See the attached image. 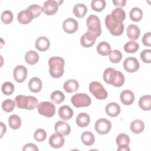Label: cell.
I'll use <instances>...</instances> for the list:
<instances>
[{
    "label": "cell",
    "instance_id": "e575fe53",
    "mask_svg": "<svg viewBox=\"0 0 151 151\" xmlns=\"http://www.w3.org/2000/svg\"><path fill=\"white\" fill-rule=\"evenodd\" d=\"M50 99L52 102L58 104L64 100L65 96L62 91L60 90H55L51 93Z\"/></svg>",
    "mask_w": 151,
    "mask_h": 151
},
{
    "label": "cell",
    "instance_id": "7c38bea8",
    "mask_svg": "<svg viewBox=\"0 0 151 151\" xmlns=\"http://www.w3.org/2000/svg\"><path fill=\"white\" fill-rule=\"evenodd\" d=\"M63 28L66 33L73 34L78 29V24L73 18H68L64 21Z\"/></svg>",
    "mask_w": 151,
    "mask_h": 151
},
{
    "label": "cell",
    "instance_id": "bcb514c9",
    "mask_svg": "<svg viewBox=\"0 0 151 151\" xmlns=\"http://www.w3.org/2000/svg\"><path fill=\"white\" fill-rule=\"evenodd\" d=\"M142 42L145 46L151 45V34L150 32L145 33L142 38Z\"/></svg>",
    "mask_w": 151,
    "mask_h": 151
},
{
    "label": "cell",
    "instance_id": "60d3db41",
    "mask_svg": "<svg viewBox=\"0 0 151 151\" xmlns=\"http://www.w3.org/2000/svg\"><path fill=\"white\" fill-rule=\"evenodd\" d=\"M122 58V52L117 50H114L111 51L109 54V60L113 63H118Z\"/></svg>",
    "mask_w": 151,
    "mask_h": 151
},
{
    "label": "cell",
    "instance_id": "e0dca14e",
    "mask_svg": "<svg viewBox=\"0 0 151 151\" xmlns=\"http://www.w3.org/2000/svg\"><path fill=\"white\" fill-rule=\"evenodd\" d=\"M34 17L32 12L28 9L20 11L17 15V19L21 24H28L32 21Z\"/></svg>",
    "mask_w": 151,
    "mask_h": 151
},
{
    "label": "cell",
    "instance_id": "ab89813d",
    "mask_svg": "<svg viewBox=\"0 0 151 151\" xmlns=\"http://www.w3.org/2000/svg\"><path fill=\"white\" fill-rule=\"evenodd\" d=\"M14 18L13 14L11 11L9 10H5L3 11L1 14V19L3 23L5 24H9L12 22Z\"/></svg>",
    "mask_w": 151,
    "mask_h": 151
},
{
    "label": "cell",
    "instance_id": "f907efd6",
    "mask_svg": "<svg viewBox=\"0 0 151 151\" xmlns=\"http://www.w3.org/2000/svg\"><path fill=\"white\" fill-rule=\"evenodd\" d=\"M1 128H2V130H1L2 133H1V137H2L4 133H5V132L6 131V127L5 125L3 123V122H1Z\"/></svg>",
    "mask_w": 151,
    "mask_h": 151
},
{
    "label": "cell",
    "instance_id": "f6af8a7d",
    "mask_svg": "<svg viewBox=\"0 0 151 151\" xmlns=\"http://www.w3.org/2000/svg\"><path fill=\"white\" fill-rule=\"evenodd\" d=\"M142 61L145 63H150L151 62V50H144L140 54Z\"/></svg>",
    "mask_w": 151,
    "mask_h": 151
},
{
    "label": "cell",
    "instance_id": "2e32d148",
    "mask_svg": "<svg viewBox=\"0 0 151 151\" xmlns=\"http://www.w3.org/2000/svg\"><path fill=\"white\" fill-rule=\"evenodd\" d=\"M54 130L56 133L63 136H67L70 134L71 132V127L67 122L59 120L55 124Z\"/></svg>",
    "mask_w": 151,
    "mask_h": 151
},
{
    "label": "cell",
    "instance_id": "83f0119b",
    "mask_svg": "<svg viewBox=\"0 0 151 151\" xmlns=\"http://www.w3.org/2000/svg\"><path fill=\"white\" fill-rule=\"evenodd\" d=\"M73 11L76 17L81 18L86 14L87 12V8L83 4H77L74 6Z\"/></svg>",
    "mask_w": 151,
    "mask_h": 151
},
{
    "label": "cell",
    "instance_id": "30bf717a",
    "mask_svg": "<svg viewBox=\"0 0 151 151\" xmlns=\"http://www.w3.org/2000/svg\"><path fill=\"white\" fill-rule=\"evenodd\" d=\"M63 1L48 0L44 3L43 12L47 15H52L55 14L58 9V6L60 5Z\"/></svg>",
    "mask_w": 151,
    "mask_h": 151
},
{
    "label": "cell",
    "instance_id": "836d02e7",
    "mask_svg": "<svg viewBox=\"0 0 151 151\" xmlns=\"http://www.w3.org/2000/svg\"><path fill=\"white\" fill-rule=\"evenodd\" d=\"M130 19L134 22H138L140 21L143 17V11L141 9L137 7L133 8L129 13Z\"/></svg>",
    "mask_w": 151,
    "mask_h": 151
},
{
    "label": "cell",
    "instance_id": "277c9868",
    "mask_svg": "<svg viewBox=\"0 0 151 151\" xmlns=\"http://www.w3.org/2000/svg\"><path fill=\"white\" fill-rule=\"evenodd\" d=\"M105 25L111 34L114 36L121 35L124 31V24L113 19L110 14L107 15L105 18Z\"/></svg>",
    "mask_w": 151,
    "mask_h": 151
},
{
    "label": "cell",
    "instance_id": "74e56055",
    "mask_svg": "<svg viewBox=\"0 0 151 151\" xmlns=\"http://www.w3.org/2000/svg\"><path fill=\"white\" fill-rule=\"evenodd\" d=\"M14 85L10 81H6L2 85L1 90L2 93L5 95L9 96L11 95L14 91Z\"/></svg>",
    "mask_w": 151,
    "mask_h": 151
},
{
    "label": "cell",
    "instance_id": "d4e9b609",
    "mask_svg": "<svg viewBox=\"0 0 151 151\" xmlns=\"http://www.w3.org/2000/svg\"><path fill=\"white\" fill-rule=\"evenodd\" d=\"M97 51L101 55H109L111 52L110 45L105 41L100 42L97 46Z\"/></svg>",
    "mask_w": 151,
    "mask_h": 151
},
{
    "label": "cell",
    "instance_id": "7dc6e473",
    "mask_svg": "<svg viewBox=\"0 0 151 151\" xmlns=\"http://www.w3.org/2000/svg\"><path fill=\"white\" fill-rule=\"evenodd\" d=\"M22 150H25V151H27V150H31V151H38V148L37 147V146L33 143H27L26 145H24V146L22 148Z\"/></svg>",
    "mask_w": 151,
    "mask_h": 151
},
{
    "label": "cell",
    "instance_id": "d6986e66",
    "mask_svg": "<svg viewBox=\"0 0 151 151\" xmlns=\"http://www.w3.org/2000/svg\"><path fill=\"white\" fill-rule=\"evenodd\" d=\"M105 110L106 114L108 116L111 117H115L119 114L121 109L120 106L117 103L112 102L107 104L105 108Z\"/></svg>",
    "mask_w": 151,
    "mask_h": 151
},
{
    "label": "cell",
    "instance_id": "5b68a950",
    "mask_svg": "<svg viewBox=\"0 0 151 151\" xmlns=\"http://www.w3.org/2000/svg\"><path fill=\"white\" fill-rule=\"evenodd\" d=\"M88 31L94 34L97 37L100 35L101 33L100 20L99 18L95 15H90L86 21Z\"/></svg>",
    "mask_w": 151,
    "mask_h": 151
},
{
    "label": "cell",
    "instance_id": "d6a6232c",
    "mask_svg": "<svg viewBox=\"0 0 151 151\" xmlns=\"http://www.w3.org/2000/svg\"><path fill=\"white\" fill-rule=\"evenodd\" d=\"M8 124L11 129L16 130L21 127V120L18 115L12 114L8 118Z\"/></svg>",
    "mask_w": 151,
    "mask_h": 151
},
{
    "label": "cell",
    "instance_id": "ffe728a7",
    "mask_svg": "<svg viewBox=\"0 0 151 151\" xmlns=\"http://www.w3.org/2000/svg\"><path fill=\"white\" fill-rule=\"evenodd\" d=\"M127 37L132 41L136 40L139 37L140 31L138 26L134 24L129 25L126 29Z\"/></svg>",
    "mask_w": 151,
    "mask_h": 151
},
{
    "label": "cell",
    "instance_id": "4fadbf2b",
    "mask_svg": "<svg viewBox=\"0 0 151 151\" xmlns=\"http://www.w3.org/2000/svg\"><path fill=\"white\" fill-rule=\"evenodd\" d=\"M13 75L15 80L18 83L24 81L27 77V69L22 65H18L14 70Z\"/></svg>",
    "mask_w": 151,
    "mask_h": 151
},
{
    "label": "cell",
    "instance_id": "ee69618b",
    "mask_svg": "<svg viewBox=\"0 0 151 151\" xmlns=\"http://www.w3.org/2000/svg\"><path fill=\"white\" fill-rule=\"evenodd\" d=\"M47 133L43 129H38L36 130L34 134V139L38 142H43L45 140Z\"/></svg>",
    "mask_w": 151,
    "mask_h": 151
},
{
    "label": "cell",
    "instance_id": "8992f818",
    "mask_svg": "<svg viewBox=\"0 0 151 151\" xmlns=\"http://www.w3.org/2000/svg\"><path fill=\"white\" fill-rule=\"evenodd\" d=\"M89 91L91 94L99 100H104L107 96V91L103 85L98 81H92L89 85Z\"/></svg>",
    "mask_w": 151,
    "mask_h": 151
},
{
    "label": "cell",
    "instance_id": "4dcf8cb0",
    "mask_svg": "<svg viewBox=\"0 0 151 151\" xmlns=\"http://www.w3.org/2000/svg\"><path fill=\"white\" fill-rule=\"evenodd\" d=\"M139 105L143 110H150L151 109V96L145 95L141 97L139 100Z\"/></svg>",
    "mask_w": 151,
    "mask_h": 151
},
{
    "label": "cell",
    "instance_id": "7402d4cb",
    "mask_svg": "<svg viewBox=\"0 0 151 151\" xmlns=\"http://www.w3.org/2000/svg\"><path fill=\"white\" fill-rule=\"evenodd\" d=\"M50 46L49 40L45 37H40L36 40L35 48L40 51H45Z\"/></svg>",
    "mask_w": 151,
    "mask_h": 151
},
{
    "label": "cell",
    "instance_id": "9a60e30c",
    "mask_svg": "<svg viewBox=\"0 0 151 151\" xmlns=\"http://www.w3.org/2000/svg\"><path fill=\"white\" fill-rule=\"evenodd\" d=\"M64 142L65 140L63 136L58 133L52 134L49 138L50 145L52 147L55 149L61 147L64 145Z\"/></svg>",
    "mask_w": 151,
    "mask_h": 151
},
{
    "label": "cell",
    "instance_id": "603a6c76",
    "mask_svg": "<svg viewBox=\"0 0 151 151\" xmlns=\"http://www.w3.org/2000/svg\"><path fill=\"white\" fill-rule=\"evenodd\" d=\"M28 87L31 92L38 93L42 88V81L38 77H32L29 81Z\"/></svg>",
    "mask_w": 151,
    "mask_h": 151
},
{
    "label": "cell",
    "instance_id": "52a82bcc",
    "mask_svg": "<svg viewBox=\"0 0 151 151\" xmlns=\"http://www.w3.org/2000/svg\"><path fill=\"white\" fill-rule=\"evenodd\" d=\"M71 101L73 105L77 108L88 107L91 103L90 96L85 93H77L73 95L71 99Z\"/></svg>",
    "mask_w": 151,
    "mask_h": 151
},
{
    "label": "cell",
    "instance_id": "7bdbcfd3",
    "mask_svg": "<svg viewBox=\"0 0 151 151\" xmlns=\"http://www.w3.org/2000/svg\"><path fill=\"white\" fill-rule=\"evenodd\" d=\"M116 142L118 146L123 145H129L130 143V138L126 134L120 133L117 136Z\"/></svg>",
    "mask_w": 151,
    "mask_h": 151
},
{
    "label": "cell",
    "instance_id": "681fc988",
    "mask_svg": "<svg viewBox=\"0 0 151 151\" xmlns=\"http://www.w3.org/2000/svg\"><path fill=\"white\" fill-rule=\"evenodd\" d=\"M130 149L129 146L126 145L118 146V147H117V150L119 151H130Z\"/></svg>",
    "mask_w": 151,
    "mask_h": 151
},
{
    "label": "cell",
    "instance_id": "cb8c5ba5",
    "mask_svg": "<svg viewBox=\"0 0 151 151\" xmlns=\"http://www.w3.org/2000/svg\"><path fill=\"white\" fill-rule=\"evenodd\" d=\"M79 87L78 81L74 79H70L65 81L63 85V88L68 93H71L76 91Z\"/></svg>",
    "mask_w": 151,
    "mask_h": 151
},
{
    "label": "cell",
    "instance_id": "7a4b0ae2",
    "mask_svg": "<svg viewBox=\"0 0 151 151\" xmlns=\"http://www.w3.org/2000/svg\"><path fill=\"white\" fill-rule=\"evenodd\" d=\"M64 60L60 57H52L48 60L49 72L54 78H60L64 74Z\"/></svg>",
    "mask_w": 151,
    "mask_h": 151
},
{
    "label": "cell",
    "instance_id": "3957f363",
    "mask_svg": "<svg viewBox=\"0 0 151 151\" xmlns=\"http://www.w3.org/2000/svg\"><path fill=\"white\" fill-rule=\"evenodd\" d=\"M15 100L17 106L19 109H24L28 110H34L38 104L36 97L31 96L18 95L15 97Z\"/></svg>",
    "mask_w": 151,
    "mask_h": 151
},
{
    "label": "cell",
    "instance_id": "d590c367",
    "mask_svg": "<svg viewBox=\"0 0 151 151\" xmlns=\"http://www.w3.org/2000/svg\"><path fill=\"white\" fill-rule=\"evenodd\" d=\"M139 44L133 41H128L124 45V50L127 53H134L139 50Z\"/></svg>",
    "mask_w": 151,
    "mask_h": 151
},
{
    "label": "cell",
    "instance_id": "1f68e13d",
    "mask_svg": "<svg viewBox=\"0 0 151 151\" xmlns=\"http://www.w3.org/2000/svg\"><path fill=\"white\" fill-rule=\"evenodd\" d=\"M110 15L115 20L119 22H122L123 21H124L126 18L125 11L120 8H117L113 9Z\"/></svg>",
    "mask_w": 151,
    "mask_h": 151
},
{
    "label": "cell",
    "instance_id": "f35d334b",
    "mask_svg": "<svg viewBox=\"0 0 151 151\" xmlns=\"http://www.w3.org/2000/svg\"><path fill=\"white\" fill-rule=\"evenodd\" d=\"M15 103L11 99L5 100L2 103V109L4 111L9 113L11 112L15 108Z\"/></svg>",
    "mask_w": 151,
    "mask_h": 151
},
{
    "label": "cell",
    "instance_id": "4316f807",
    "mask_svg": "<svg viewBox=\"0 0 151 151\" xmlns=\"http://www.w3.org/2000/svg\"><path fill=\"white\" fill-rule=\"evenodd\" d=\"M90 122V118L88 114L85 113H81L78 114L76 118L77 124L80 127L87 126Z\"/></svg>",
    "mask_w": 151,
    "mask_h": 151
},
{
    "label": "cell",
    "instance_id": "6da1fadb",
    "mask_svg": "<svg viewBox=\"0 0 151 151\" xmlns=\"http://www.w3.org/2000/svg\"><path fill=\"white\" fill-rule=\"evenodd\" d=\"M103 80L107 84H111L116 87L122 86L124 83V77L123 73L111 67L104 70Z\"/></svg>",
    "mask_w": 151,
    "mask_h": 151
},
{
    "label": "cell",
    "instance_id": "8d00e7d4",
    "mask_svg": "<svg viewBox=\"0 0 151 151\" xmlns=\"http://www.w3.org/2000/svg\"><path fill=\"white\" fill-rule=\"evenodd\" d=\"M106 1L104 0H93L91 2V8L96 11L100 12L103 11L106 6Z\"/></svg>",
    "mask_w": 151,
    "mask_h": 151
},
{
    "label": "cell",
    "instance_id": "9c48e42d",
    "mask_svg": "<svg viewBox=\"0 0 151 151\" xmlns=\"http://www.w3.org/2000/svg\"><path fill=\"white\" fill-rule=\"evenodd\" d=\"M94 127L98 133L100 134H106L110 132L111 128V123L109 120L101 118L96 121Z\"/></svg>",
    "mask_w": 151,
    "mask_h": 151
},
{
    "label": "cell",
    "instance_id": "b9f144b4",
    "mask_svg": "<svg viewBox=\"0 0 151 151\" xmlns=\"http://www.w3.org/2000/svg\"><path fill=\"white\" fill-rule=\"evenodd\" d=\"M27 9L29 10L32 12L34 18H37V17L40 16V14L42 13V12H43L42 6L37 4L31 5L27 8Z\"/></svg>",
    "mask_w": 151,
    "mask_h": 151
},
{
    "label": "cell",
    "instance_id": "484cf974",
    "mask_svg": "<svg viewBox=\"0 0 151 151\" xmlns=\"http://www.w3.org/2000/svg\"><path fill=\"white\" fill-rule=\"evenodd\" d=\"M144 129L145 124L140 119L134 120L130 124V130L133 133L135 134L142 133Z\"/></svg>",
    "mask_w": 151,
    "mask_h": 151
},
{
    "label": "cell",
    "instance_id": "5bb4252c",
    "mask_svg": "<svg viewBox=\"0 0 151 151\" xmlns=\"http://www.w3.org/2000/svg\"><path fill=\"white\" fill-rule=\"evenodd\" d=\"M97 37L89 31H87L80 38L81 45L85 48L92 47L96 42Z\"/></svg>",
    "mask_w": 151,
    "mask_h": 151
},
{
    "label": "cell",
    "instance_id": "ba28073f",
    "mask_svg": "<svg viewBox=\"0 0 151 151\" xmlns=\"http://www.w3.org/2000/svg\"><path fill=\"white\" fill-rule=\"evenodd\" d=\"M37 110L40 114L47 117H51L55 114V107L50 101H42L37 105Z\"/></svg>",
    "mask_w": 151,
    "mask_h": 151
},
{
    "label": "cell",
    "instance_id": "f1b7e54d",
    "mask_svg": "<svg viewBox=\"0 0 151 151\" xmlns=\"http://www.w3.org/2000/svg\"><path fill=\"white\" fill-rule=\"evenodd\" d=\"M25 60L27 64L34 65L39 60V55L37 52L33 50L28 51L25 55Z\"/></svg>",
    "mask_w": 151,
    "mask_h": 151
},
{
    "label": "cell",
    "instance_id": "ac0fdd59",
    "mask_svg": "<svg viewBox=\"0 0 151 151\" xmlns=\"http://www.w3.org/2000/svg\"><path fill=\"white\" fill-rule=\"evenodd\" d=\"M121 102L124 105H130L134 100V93L129 90H125L122 91L120 95Z\"/></svg>",
    "mask_w": 151,
    "mask_h": 151
},
{
    "label": "cell",
    "instance_id": "f546056e",
    "mask_svg": "<svg viewBox=\"0 0 151 151\" xmlns=\"http://www.w3.org/2000/svg\"><path fill=\"white\" fill-rule=\"evenodd\" d=\"M81 139L83 143L86 146H91L95 142L94 134L89 131L83 132L81 134Z\"/></svg>",
    "mask_w": 151,
    "mask_h": 151
},
{
    "label": "cell",
    "instance_id": "44dd1931",
    "mask_svg": "<svg viewBox=\"0 0 151 151\" xmlns=\"http://www.w3.org/2000/svg\"><path fill=\"white\" fill-rule=\"evenodd\" d=\"M74 112L71 107L67 105H64L58 109V115L64 120H70L73 116Z\"/></svg>",
    "mask_w": 151,
    "mask_h": 151
},
{
    "label": "cell",
    "instance_id": "8fae6325",
    "mask_svg": "<svg viewBox=\"0 0 151 151\" xmlns=\"http://www.w3.org/2000/svg\"><path fill=\"white\" fill-rule=\"evenodd\" d=\"M139 63L134 57H127L123 62V67L129 73L136 72L139 70Z\"/></svg>",
    "mask_w": 151,
    "mask_h": 151
},
{
    "label": "cell",
    "instance_id": "c3c4849f",
    "mask_svg": "<svg viewBox=\"0 0 151 151\" xmlns=\"http://www.w3.org/2000/svg\"><path fill=\"white\" fill-rule=\"evenodd\" d=\"M113 4L118 7H123L126 4V0H113Z\"/></svg>",
    "mask_w": 151,
    "mask_h": 151
}]
</instances>
